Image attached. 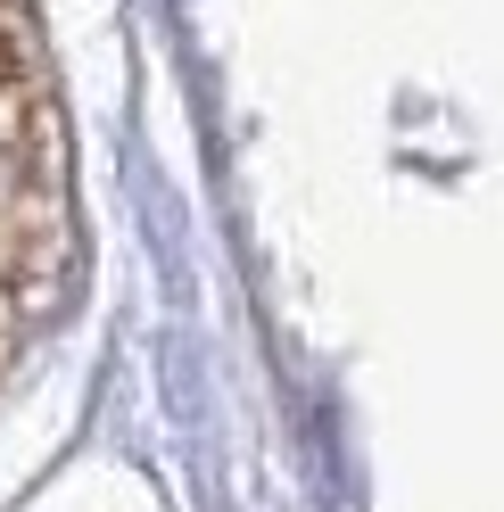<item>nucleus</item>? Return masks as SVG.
I'll return each instance as SVG.
<instances>
[{
  "label": "nucleus",
  "mask_w": 504,
  "mask_h": 512,
  "mask_svg": "<svg viewBox=\"0 0 504 512\" xmlns=\"http://www.w3.org/2000/svg\"><path fill=\"white\" fill-rule=\"evenodd\" d=\"M75 273L67 133L42 75L34 9L0 0V380L25 364L34 331L58 314Z\"/></svg>",
  "instance_id": "f257e3e1"
}]
</instances>
